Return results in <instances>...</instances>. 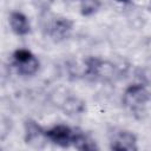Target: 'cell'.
Wrapping results in <instances>:
<instances>
[{"label":"cell","mask_w":151,"mask_h":151,"mask_svg":"<svg viewBox=\"0 0 151 151\" xmlns=\"http://www.w3.org/2000/svg\"><path fill=\"white\" fill-rule=\"evenodd\" d=\"M116 65L100 57H87L84 59V76L93 81H109L116 76Z\"/></svg>","instance_id":"6da1fadb"},{"label":"cell","mask_w":151,"mask_h":151,"mask_svg":"<svg viewBox=\"0 0 151 151\" xmlns=\"http://www.w3.org/2000/svg\"><path fill=\"white\" fill-rule=\"evenodd\" d=\"M78 127H73L66 124H55L47 129L40 126V137L59 147L68 149L73 147Z\"/></svg>","instance_id":"7a4b0ae2"},{"label":"cell","mask_w":151,"mask_h":151,"mask_svg":"<svg viewBox=\"0 0 151 151\" xmlns=\"http://www.w3.org/2000/svg\"><path fill=\"white\" fill-rule=\"evenodd\" d=\"M150 99V93L144 84L134 83L129 85L122 97L123 105L132 113H140Z\"/></svg>","instance_id":"3957f363"},{"label":"cell","mask_w":151,"mask_h":151,"mask_svg":"<svg viewBox=\"0 0 151 151\" xmlns=\"http://www.w3.org/2000/svg\"><path fill=\"white\" fill-rule=\"evenodd\" d=\"M12 66L19 76L32 77L40 68L38 57L27 48H18L12 54Z\"/></svg>","instance_id":"277c9868"},{"label":"cell","mask_w":151,"mask_h":151,"mask_svg":"<svg viewBox=\"0 0 151 151\" xmlns=\"http://www.w3.org/2000/svg\"><path fill=\"white\" fill-rule=\"evenodd\" d=\"M73 21L70 18L61 17V15H53L45 20L44 24V32L45 34L53 41L59 42L70 37L73 31Z\"/></svg>","instance_id":"5b68a950"},{"label":"cell","mask_w":151,"mask_h":151,"mask_svg":"<svg viewBox=\"0 0 151 151\" xmlns=\"http://www.w3.org/2000/svg\"><path fill=\"white\" fill-rule=\"evenodd\" d=\"M109 146L111 151H138V138L130 130L114 129L110 133Z\"/></svg>","instance_id":"8992f818"},{"label":"cell","mask_w":151,"mask_h":151,"mask_svg":"<svg viewBox=\"0 0 151 151\" xmlns=\"http://www.w3.org/2000/svg\"><path fill=\"white\" fill-rule=\"evenodd\" d=\"M11 31L19 37H25L31 33V21L28 17L20 11H12L8 15Z\"/></svg>","instance_id":"52a82bcc"},{"label":"cell","mask_w":151,"mask_h":151,"mask_svg":"<svg viewBox=\"0 0 151 151\" xmlns=\"http://www.w3.org/2000/svg\"><path fill=\"white\" fill-rule=\"evenodd\" d=\"M73 149H76L77 151H99L96 140L87 132H85L79 127L77 131Z\"/></svg>","instance_id":"ba28073f"},{"label":"cell","mask_w":151,"mask_h":151,"mask_svg":"<svg viewBox=\"0 0 151 151\" xmlns=\"http://www.w3.org/2000/svg\"><path fill=\"white\" fill-rule=\"evenodd\" d=\"M100 7H101L100 1H96V0L81 1L79 4V12L83 17H92L100 9Z\"/></svg>","instance_id":"9c48e42d"}]
</instances>
